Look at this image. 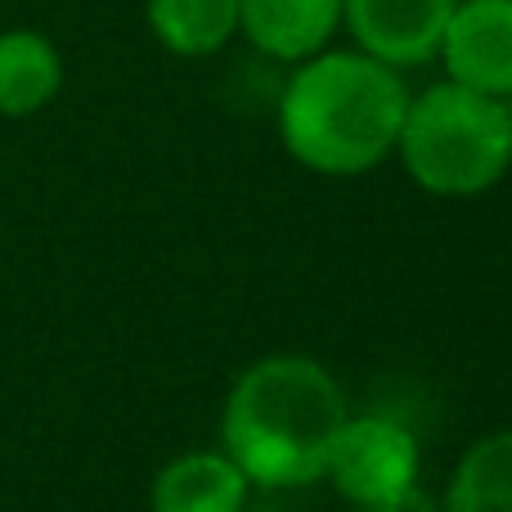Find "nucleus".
Returning <instances> with one entry per match:
<instances>
[{
	"instance_id": "obj_11",
	"label": "nucleus",
	"mask_w": 512,
	"mask_h": 512,
	"mask_svg": "<svg viewBox=\"0 0 512 512\" xmlns=\"http://www.w3.org/2000/svg\"><path fill=\"white\" fill-rule=\"evenodd\" d=\"M445 512H512V432L481 436L454 468Z\"/></svg>"
},
{
	"instance_id": "obj_3",
	"label": "nucleus",
	"mask_w": 512,
	"mask_h": 512,
	"mask_svg": "<svg viewBox=\"0 0 512 512\" xmlns=\"http://www.w3.org/2000/svg\"><path fill=\"white\" fill-rule=\"evenodd\" d=\"M396 153L409 180L436 198H472L495 189L512 167V117L499 95L445 77L409 95Z\"/></svg>"
},
{
	"instance_id": "obj_9",
	"label": "nucleus",
	"mask_w": 512,
	"mask_h": 512,
	"mask_svg": "<svg viewBox=\"0 0 512 512\" xmlns=\"http://www.w3.org/2000/svg\"><path fill=\"white\" fill-rule=\"evenodd\" d=\"M63 90V59L32 27L0 32V117H32Z\"/></svg>"
},
{
	"instance_id": "obj_10",
	"label": "nucleus",
	"mask_w": 512,
	"mask_h": 512,
	"mask_svg": "<svg viewBox=\"0 0 512 512\" xmlns=\"http://www.w3.org/2000/svg\"><path fill=\"white\" fill-rule=\"evenodd\" d=\"M149 32L180 59L221 54L239 36V0H149Z\"/></svg>"
},
{
	"instance_id": "obj_4",
	"label": "nucleus",
	"mask_w": 512,
	"mask_h": 512,
	"mask_svg": "<svg viewBox=\"0 0 512 512\" xmlns=\"http://www.w3.org/2000/svg\"><path fill=\"white\" fill-rule=\"evenodd\" d=\"M324 477L337 486V495L360 508L387 504V499L414 490L423 477L418 436L387 414H346Z\"/></svg>"
},
{
	"instance_id": "obj_1",
	"label": "nucleus",
	"mask_w": 512,
	"mask_h": 512,
	"mask_svg": "<svg viewBox=\"0 0 512 512\" xmlns=\"http://www.w3.org/2000/svg\"><path fill=\"white\" fill-rule=\"evenodd\" d=\"M409 108L405 77L364 50H319L292 63L279 95V140L306 171L364 176L396 153Z\"/></svg>"
},
{
	"instance_id": "obj_13",
	"label": "nucleus",
	"mask_w": 512,
	"mask_h": 512,
	"mask_svg": "<svg viewBox=\"0 0 512 512\" xmlns=\"http://www.w3.org/2000/svg\"><path fill=\"white\" fill-rule=\"evenodd\" d=\"M504 108H508V117H512V90H508V95H504Z\"/></svg>"
},
{
	"instance_id": "obj_5",
	"label": "nucleus",
	"mask_w": 512,
	"mask_h": 512,
	"mask_svg": "<svg viewBox=\"0 0 512 512\" xmlns=\"http://www.w3.org/2000/svg\"><path fill=\"white\" fill-rule=\"evenodd\" d=\"M450 14L454 0H342V27L355 50L396 72L436 59Z\"/></svg>"
},
{
	"instance_id": "obj_8",
	"label": "nucleus",
	"mask_w": 512,
	"mask_h": 512,
	"mask_svg": "<svg viewBox=\"0 0 512 512\" xmlns=\"http://www.w3.org/2000/svg\"><path fill=\"white\" fill-rule=\"evenodd\" d=\"M252 481L225 450H194L153 477L149 512H248Z\"/></svg>"
},
{
	"instance_id": "obj_6",
	"label": "nucleus",
	"mask_w": 512,
	"mask_h": 512,
	"mask_svg": "<svg viewBox=\"0 0 512 512\" xmlns=\"http://www.w3.org/2000/svg\"><path fill=\"white\" fill-rule=\"evenodd\" d=\"M436 59L450 81L504 99L512 90V0H454Z\"/></svg>"
},
{
	"instance_id": "obj_12",
	"label": "nucleus",
	"mask_w": 512,
	"mask_h": 512,
	"mask_svg": "<svg viewBox=\"0 0 512 512\" xmlns=\"http://www.w3.org/2000/svg\"><path fill=\"white\" fill-rule=\"evenodd\" d=\"M364 512H445V508L436 504V499L427 495L423 486H414V490H405V495L387 499V504H373V508H364Z\"/></svg>"
},
{
	"instance_id": "obj_7",
	"label": "nucleus",
	"mask_w": 512,
	"mask_h": 512,
	"mask_svg": "<svg viewBox=\"0 0 512 512\" xmlns=\"http://www.w3.org/2000/svg\"><path fill=\"white\" fill-rule=\"evenodd\" d=\"M342 32V0H239V36L279 63L328 50Z\"/></svg>"
},
{
	"instance_id": "obj_2",
	"label": "nucleus",
	"mask_w": 512,
	"mask_h": 512,
	"mask_svg": "<svg viewBox=\"0 0 512 512\" xmlns=\"http://www.w3.org/2000/svg\"><path fill=\"white\" fill-rule=\"evenodd\" d=\"M342 382L306 355H265L243 369L221 414V450L261 490L324 481L346 423Z\"/></svg>"
}]
</instances>
